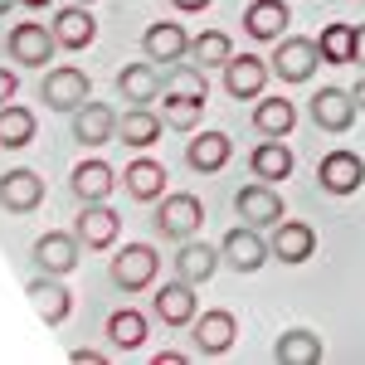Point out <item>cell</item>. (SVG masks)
Returning a JSON list of instances; mask_svg holds the SVG:
<instances>
[{
	"label": "cell",
	"mask_w": 365,
	"mask_h": 365,
	"mask_svg": "<svg viewBox=\"0 0 365 365\" xmlns=\"http://www.w3.org/2000/svg\"><path fill=\"white\" fill-rule=\"evenodd\" d=\"M54 49H58L54 29L34 25V20L10 29V58H15V63H25V68H44V63H54Z\"/></svg>",
	"instance_id": "cell-11"
},
{
	"label": "cell",
	"mask_w": 365,
	"mask_h": 365,
	"mask_svg": "<svg viewBox=\"0 0 365 365\" xmlns=\"http://www.w3.org/2000/svg\"><path fill=\"white\" fill-rule=\"evenodd\" d=\"M25 292H29V302H34V312L44 317V327H63V322H68V312H73V292L63 287V278L39 273Z\"/></svg>",
	"instance_id": "cell-14"
},
{
	"label": "cell",
	"mask_w": 365,
	"mask_h": 365,
	"mask_svg": "<svg viewBox=\"0 0 365 365\" xmlns=\"http://www.w3.org/2000/svg\"><path fill=\"white\" fill-rule=\"evenodd\" d=\"M234 336H239V322H234V312H229V307H215V312H205V317L195 322L200 356H225L229 346H234Z\"/></svg>",
	"instance_id": "cell-22"
},
{
	"label": "cell",
	"mask_w": 365,
	"mask_h": 365,
	"mask_svg": "<svg viewBox=\"0 0 365 365\" xmlns=\"http://www.w3.org/2000/svg\"><path fill=\"white\" fill-rule=\"evenodd\" d=\"M68 361H73V365H98V361H103V351H88V346H78V351H68Z\"/></svg>",
	"instance_id": "cell-38"
},
{
	"label": "cell",
	"mask_w": 365,
	"mask_h": 365,
	"mask_svg": "<svg viewBox=\"0 0 365 365\" xmlns=\"http://www.w3.org/2000/svg\"><path fill=\"white\" fill-rule=\"evenodd\" d=\"M141 49H146V58L151 63H180V58L190 54V34H185V25H175V20H156V25H146V34H141Z\"/></svg>",
	"instance_id": "cell-15"
},
{
	"label": "cell",
	"mask_w": 365,
	"mask_h": 365,
	"mask_svg": "<svg viewBox=\"0 0 365 365\" xmlns=\"http://www.w3.org/2000/svg\"><path fill=\"white\" fill-rule=\"evenodd\" d=\"M225 263V253L220 249H210V244H190V239H180V253H175V278H185V282H210L215 278V268Z\"/></svg>",
	"instance_id": "cell-27"
},
{
	"label": "cell",
	"mask_w": 365,
	"mask_h": 365,
	"mask_svg": "<svg viewBox=\"0 0 365 365\" xmlns=\"http://www.w3.org/2000/svg\"><path fill=\"white\" fill-rule=\"evenodd\" d=\"M356 103H361V113H365V78L356 83Z\"/></svg>",
	"instance_id": "cell-43"
},
{
	"label": "cell",
	"mask_w": 365,
	"mask_h": 365,
	"mask_svg": "<svg viewBox=\"0 0 365 365\" xmlns=\"http://www.w3.org/2000/svg\"><path fill=\"white\" fill-rule=\"evenodd\" d=\"M356 63H365V25H356Z\"/></svg>",
	"instance_id": "cell-40"
},
{
	"label": "cell",
	"mask_w": 365,
	"mask_h": 365,
	"mask_svg": "<svg viewBox=\"0 0 365 365\" xmlns=\"http://www.w3.org/2000/svg\"><path fill=\"white\" fill-rule=\"evenodd\" d=\"M327 356V346L317 331H302V327H292V331H282L278 346H273V361L278 365H317Z\"/></svg>",
	"instance_id": "cell-29"
},
{
	"label": "cell",
	"mask_w": 365,
	"mask_h": 365,
	"mask_svg": "<svg viewBox=\"0 0 365 365\" xmlns=\"http://www.w3.org/2000/svg\"><path fill=\"white\" fill-rule=\"evenodd\" d=\"M117 93H122V103H132V108H151V103L166 93V78H161V68H156L151 58H146V63H122Z\"/></svg>",
	"instance_id": "cell-13"
},
{
	"label": "cell",
	"mask_w": 365,
	"mask_h": 365,
	"mask_svg": "<svg viewBox=\"0 0 365 365\" xmlns=\"http://www.w3.org/2000/svg\"><path fill=\"white\" fill-rule=\"evenodd\" d=\"M220 253H225V263L234 268V273H258V268L273 258L268 239H263L253 225H234L225 239H220Z\"/></svg>",
	"instance_id": "cell-4"
},
{
	"label": "cell",
	"mask_w": 365,
	"mask_h": 365,
	"mask_svg": "<svg viewBox=\"0 0 365 365\" xmlns=\"http://www.w3.org/2000/svg\"><path fill=\"white\" fill-rule=\"evenodd\" d=\"M117 229H122V220L108 210V200H98V205H83V215H78L73 234H78V244H83V249H113V244H117Z\"/></svg>",
	"instance_id": "cell-20"
},
{
	"label": "cell",
	"mask_w": 365,
	"mask_h": 365,
	"mask_svg": "<svg viewBox=\"0 0 365 365\" xmlns=\"http://www.w3.org/2000/svg\"><path fill=\"white\" fill-rule=\"evenodd\" d=\"M156 268H161V258L151 244H122L113 263H108V278L122 287V292H146L151 282H156Z\"/></svg>",
	"instance_id": "cell-2"
},
{
	"label": "cell",
	"mask_w": 365,
	"mask_h": 365,
	"mask_svg": "<svg viewBox=\"0 0 365 365\" xmlns=\"http://www.w3.org/2000/svg\"><path fill=\"white\" fill-rule=\"evenodd\" d=\"M15 93H20V78H15L10 68H0V108H5V103H15Z\"/></svg>",
	"instance_id": "cell-37"
},
{
	"label": "cell",
	"mask_w": 365,
	"mask_h": 365,
	"mask_svg": "<svg viewBox=\"0 0 365 365\" xmlns=\"http://www.w3.org/2000/svg\"><path fill=\"white\" fill-rule=\"evenodd\" d=\"M361 113V103H356V93H346V88H317V98H312V122L322 127V132H351V122Z\"/></svg>",
	"instance_id": "cell-7"
},
{
	"label": "cell",
	"mask_w": 365,
	"mask_h": 365,
	"mask_svg": "<svg viewBox=\"0 0 365 365\" xmlns=\"http://www.w3.org/2000/svg\"><path fill=\"white\" fill-rule=\"evenodd\" d=\"M180 361H185L180 351H161V356H156V365H180Z\"/></svg>",
	"instance_id": "cell-41"
},
{
	"label": "cell",
	"mask_w": 365,
	"mask_h": 365,
	"mask_svg": "<svg viewBox=\"0 0 365 365\" xmlns=\"http://www.w3.org/2000/svg\"><path fill=\"white\" fill-rule=\"evenodd\" d=\"M49 29H54L58 49H73V54H78V49H88V44L98 39V20L88 15V5H78V0H73V5H63Z\"/></svg>",
	"instance_id": "cell-18"
},
{
	"label": "cell",
	"mask_w": 365,
	"mask_h": 365,
	"mask_svg": "<svg viewBox=\"0 0 365 365\" xmlns=\"http://www.w3.org/2000/svg\"><path fill=\"white\" fill-rule=\"evenodd\" d=\"M268 249H273L278 263H307L312 253H317V229L302 225V220H282V225H273Z\"/></svg>",
	"instance_id": "cell-16"
},
{
	"label": "cell",
	"mask_w": 365,
	"mask_h": 365,
	"mask_svg": "<svg viewBox=\"0 0 365 365\" xmlns=\"http://www.w3.org/2000/svg\"><path fill=\"white\" fill-rule=\"evenodd\" d=\"M161 127H166V117L151 113V108H127V113L117 117V137H122V146H137V151L156 146V141H161Z\"/></svg>",
	"instance_id": "cell-26"
},
{
	"label": "cell",
	"mask_w": 365,
	"mask_h": 365,
	"mask_svg": "<svg viewBox=\"0 0 365 365\" xmlns=\"http://www.w3.org/2000/svg\"><path fill=\"white\" fill-rule=\"evenodd\" d=\"M151 225L161 229V239H190V234H200V225H205V205H200L195 195H161L156 200V220Z\"/></svg>",
	"instance_id": "cell-3"
},
{
	"label": "cell",
	"mask_w": 365,
	"mask_h": 365,
	"mask_svg": "<svg viewBox=\"0 0 365 365\" xmlns=\"http://www.w3.org/2000/svg\"><path fill=\"white\" fill-rule=\"evenodd\" d=\"M44 205V175L29 166H15L0 175V210H10V215H29V210H39Z\"/></svg>",
	"instance_id": "cell-9"
},
{
	"label": "cell",
	"mask_w": 365,
	"mask_h": 365,
	"mask_svg": "<svg viewBox=\"0 0 365 365\" xmlns=\"http://www.w3.org/2000/svg\"><path fill=\"white\" fill-rule=\"evenodd\" d=\"M292 166H297V161H292V146H287L282 137L258 141V146H253V156H249V170L258 175V180H268V185H273V180H287Z\"/></svg>",
	"instance_id": "cell-25"
},
{
	"label": "cell",
	"mask_w": 365,
	"mask_h": 365,
	"mask_svg": "<svg viewBox=\"0 0 365 365\" xmlns=\"http://www.w3.org/2000/svg\"><path fill=\"white\" fill-rule=\"evenodd\" d=\"M234 210H239V220L253 229H273L287 220V210H282V195L268 185V180H253V185H244L239 195H234Z\"/></svg>",
	"instance_id": "cell-5"
},
{
	"label": "cell",
	"mask_w": 365,
	"mask_h": 365,
	"mask_svg": "<svg viewBox=\"0 0 365 365\" xmlns=\"http://www.w3.org/2000/svg\"><path fill=\"white\" fill-rule=\"evenodd\" d=\"M113 137H117V113L108 103H93L88 98L83 108L73 113V141L78 146H108Z\"/></svg>",
	"instance_id": "cell-17"
},
{
	"label": "cell",
	"mask_w": 365,
	"mask_h": 365,
	"mask_svg": "<svg viewBox=\"0 0 365 365\" xmlns=\"http://www.w3.org/2000/svg\"><path fill=\"white\" fill-rule=\"evenodd\" d=\"M78 234H44V239H34V249H29V258H34V268L39 273H54V278H68L73 268H78Z\"/></svg>",
	"instance_id": "cell-10"
},
{
	"label": "cell",
	"mask_w": 365,
	"mask_h": 365,
	"mask_svg": "<svg viewBox=\"0 0 365 365\" xmlns=\"http://www.w3.org/2000/svg\"><path fill=\"white\" fill-rule=\"evenodd\" d=\"M175 10H210V0H170Z\"/></svg>",
	"instance_id": "cell-39"
},
{
	"label": "cell",
	"mask_w": 365,
	"mask_h": 365,
	"mask_svg": "<svg viewBox=\"0 0 365 365\" xmlns=\"http://www.w3.org/2000/svg\"><path fill=\"white\" fill-rule=\"evenodd\" d=\"M268 73H273V63H268V58H258V54H234V58L225 63V93H229V98H239V103L263 98Z\"/></svg>",
	"instance_id": "cell-8"
},
{
	"label": "cell",
	"mask_w": 365,
	"mask_h": 365,
	"mask_svg": "<svg viewBox=\"0 0 365 365\" xmlns=\"http://www.w3.org/2000/svg\"><path fill=\"white\" fill-rule=\"evenodd\" d=\"M122 185H127V195L132 200H161L166 195V166L161 161H151V156H137L132 166L122 170Z\"/></svg>",
	"instance_id": "cell-28"
},
{
	"label": "cell",
	"mask_w": 365,
	"mask_h": 365,
	"mask_svg": "<svg viewBox=\"0 0 365 365\" xmlns=\"http://www.w3.org/2000/svg\"><path fill=\"white\" fill-rule=\"evenodd\" d=\"M68 180H73V195H78V205H98V200L113 195L117 170L108 166V161H98V156H93V161H78Z\"/></svg>",
	"instance_id": "cell-23"
},
{
	"label": "cell",
	"mask_w": 365,
	"mask_h": 365,
	"mask_svg": "<svg viewBox=\"0 0 365 365\" xmlns=\"http://www.w3.org/2000/svg\"><path fill=\"white\" fill-rule=\"evenodd\" d=\"M161 117L175 132H195L205 117V98H185V93H161Z\"/></svg>",
	"instance_id": "cell-33"
},
{
	"label": "cell",
	"mask_w": 365,
	"mask_h": 365,
	"mask_svg": "<svg viewBox=\"0 0 365 365\" xmlns=\"http://www.w3.org/2000/svg\"><path fill=\"white\" fill-rule=\"evenodd\" d=\"M20 5H29V10H44V5H54V0H20Z\"/></svg>",
	"instance_id": "cell-42"
},
{
	"label": "cell",
	"mask_w": 365,
	"mask_h": 365,
	"mask_svg": "<svg viewBox=\"0 0 365 365\" xmlns=\"http://www.w3.org/2000/svg\"><path fill=\"white\" fill-rule=\"evenodd\" d=\"M317 185L327 195H356L365 185V161L356 151H327L322 166H317Z\"/></svg>",
	"instance_id": "cell-6"
},
{
	"label": "cell",
	"mask_w": 365,
	"mask_h": 365,
	"mask_svg": "<svg viewBox=\"0 0 365 365\" xmlns=\"http://www.w3.org/2000/svg\"><path fill=\"white\" fill-rule=\"evenodd\" d=\"M108 341H113V351H141V341H146V317L137 307H122L108 317Z\"/></svg>",
	"instance_id": "cell-30"
},
{
	"label": "cell",
	"mask_w": 365,
	"mask_h": 365,
	"mask_svg": "<svg viewBox=\"0 0 365 365\" xmlns=\"http://www.w3.org/2000/svg\"><path fill=\"white\" fill-rule=\"evenodd\" d=\"M166 93H185V98H210V78L200 63H170L166 68Z\"/></svg>",
	"instance_id": "cell-36"
},
{
	"label": "cell",
	"mask_w": 365,
	"mask_h": 365,
	"mask_svg": "<svg viewBox=\"0 0 365 365\" xmlns=\"http://www.w3.org/2000/svg\"><path fill=\"white\" fill-rule=\"evenodd\" d=\"M229 156H234V141L225 132H200L190 146H185V166L200 170V175H215V170L229 166Z\"/></svg>",
	"instance_id": "cell-24"
},
{
	"label": "cell",
	"mask_w": 365,
	"mask_h": 365,
	"mask_svg": "<svg viewBox=\"0 0 365 365\" xmlns=\"http://www.w3.org/2000/svg\"><path fill=\"white\" fill-rule=\"evenodd\" d=\"M34 127H39V122H34L29 108H20V103H5V108H0V146H5V151L29 146V141H34Z\"/></svg>",
	"instance_id": "cell-31"
},
{
	"label": "cell",
	"mask_w": 365,
	"mask_h": 365,
	"mask_svg": "<svg viewBox=\"0 0 365 365\" xmlns=\"http://www.w3.org/2000/svg\"><path fill=\"white\" fill-rule=\"evenodd\" d=\"M317 63H322V49H317V39H278V54H273V68H278L282 83H307L312 73H317Z\"/></svg>",
	"instance_id": "cell-12"
},
{
	"label": "cell",
	"mask_w": 365,
	"mask_h": 365,
	"mask_svg": "<svg viewBox=\"0 0 365 365\" xmlns=\"http://www.w3.org/2000/svg\"><path fill=\"white\" fill-rule=\"evenodd\" d=\"M253 127H258L263 137H287V132L297 127V108H292L287 98H263V103L253 108Z\"/></svg>",
	"instance_id": "cell-32"
},
{
	"label": "cell",
	"mask_w": 365,
	"mask_h": 365,
	"mask_svg": "<svg viewBox=\"0 0 365 365\" xmlns=\"http://www.w3.org/2000/svg\"><path fill=\"white\" fill-rule=\"evenodd\" d=\"M190 58H195L200 68H225L229 58H234V44H229L225 29H205L190 39Z\"/></svg>",
	"instance_id": "cell-35"
},
{
	"label": "cell",
	"mask_w": 365,
	"mask_h": 365,
	"mask_svg": "<svg viewBox=\"0 0 365 365\" xmlns=\"http://www.w3.org/2000/svg\"><path fill=\"white\" fill-rule=\"evenodd\" d=\"M151 307H156V317L166 327H190L195 322V282H185V278L161 282V292L151 297Z\"/></svg>",
	"instance_id": "cell-21"
},
{
	"label": "cell",
	"mask_w": 365,
	"mask_h": 365,
	"mask_svg": "<svg viewBox=\"0 0 365 365\" xmlns=\"http://www.w3.org/2000/svg\"><path fill=\"white\" fill-rule=\"evenodd\" d=\"M287 20H292L287 0H253L249 10H244V29H249V39H258V44H278Z\"/></svg>",
	"instance_id": "cell-19"
},
{
	"label": "cell",
	"mask_w": 365,
	"mask_h": 365,
	"mask_svg": "<svg viewBox=\"0 0 365 365\" xmlns=\"http://www.w3.org/2000/svg\"><path fill=\"white\" fill-rule=\"evenodd\" d=\"M78 5H93V0H78Z\"/></svg>",
	"instance_id": "cell-45"
},
{
	"label": "cell",
	"mask_w": 365,
	"mask_h": 365,
	"mask_svg": "<svg viewBox=\"0 0 365 365\" xmlns=\"http://www.w3.org/2000/svg\"><path fill=\"white\" fill-rule=\"evenodd\" d=\"M88 98H93V83H88L83 68H73V63H58L44 73V83H39V103L44 108H54V113H78Z\"/></svg>",
	"instance_id": "cell-1"
},
{
	"label": "cell",
	"mask_w": 365,
	"mask_h": 365,
	"mask_svg": "<svg viewBox=\"0 0 365 365\" xmlns=\"http://www.w3.org/2000/svg\"><path fill=\"white\" fill-rule=\"evenodd\" d=\"M15 5H20V0H0V15H10V10H15Z\"/></svg>",
	"instance_id": "cell-44"
},
{
	"label": "cell",
	"mask_w": 365,
	"mask_h": 365,
	"mask_svg": "<svg viewBox=\"0 0 365 365\" xmlns=\"http://www.w3.org/2000/svg\"><path fill=\"white\" fill-rule=\"evenodd\" d=\"M322 63H356V25H327L317 34Z\"/></svg>",
	"instance_id": "cell-34"
}]
</instances>
